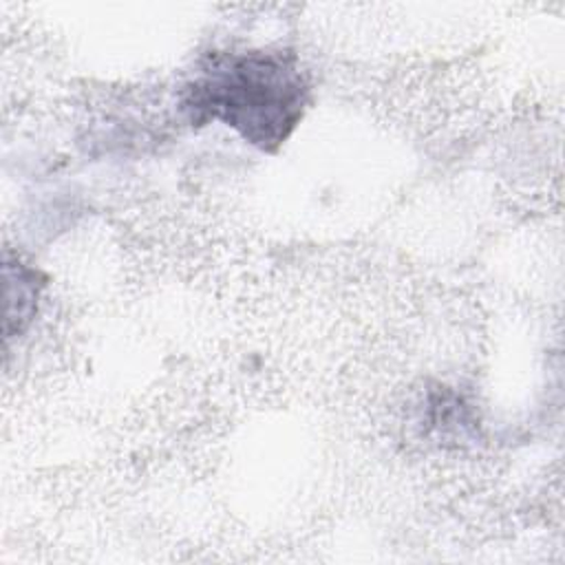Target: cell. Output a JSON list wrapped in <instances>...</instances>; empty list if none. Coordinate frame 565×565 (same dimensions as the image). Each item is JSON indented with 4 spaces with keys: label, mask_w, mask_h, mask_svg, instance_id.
I'll return each instance as SVG.
<instances>
[{
    "label": "cell",
    "mask_w": 565,
    "mask_h": 565,
    "mask_svg": "<svg viewBox=\"0 0 565 565\" xmlns=\"http://www.w3.org/2000/svg\"><path fill=\"white\" fill-rule=\"evenodd\" d=\"M311 84L291 51L210 53L183 86L190 126L223 121L245 141L276 152L300 124Z\"/></svg>",
    "instance_id": "obj_1"
},
{
    "label": "cell",
    "mask_w": 565,
    "mask_h": 565,
    "mask_svg": "<svg viewBox=\"0 0 565 565\" xmlns=\"http://www.w3.org/2000/svg\"><path fill=\"white\" fill-rule=\"evenodd\" d=\"M4 265L15 274V280H13V276L4 271L7 282L18 287L15 294L7 291V333L11 331L13 324H15V331L20 333L29 324L31 316L35 313L38 296H40V289H42L44 282H42V276H40L38 269H33V267H29L20 260L11 263L9 256H7Z\"/></svg>",
    "instance_id": "obj_2"
}]
</instances>
